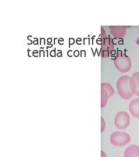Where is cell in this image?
Returning <instances> with one entry per match:
<instances>
[{"instance_id": "obj_1", "label": "cell", "mask_w": 139, "mask_h": 157, "mask_svg": "<svg viewBox=\"0 0 139 157\" xmlns=\"http://www.w3.org/2000/svg\"><path fill=\"white\" fill-rule=\"evenodd\" d=\"M130 77L123 76L118 78L117 83L118 92L121 98L124 100H129L134 96L129 85Z\"/></svg>"}, {"instance_id": "obj_2", "label": "cell", "mask_w": 139, "mask_h": 157, "mask_svg": "<svg viewBox=\"0 0 139 157\" xmlns=\"http://www.w3.org/2000/svg\"><path fill=\"white\" fill-rule=\"evenodd\" d=\"M101 30L100 55L101 58H108L111 55L112 51L114 48V44L111 37L107 36L106 32L103 28H101Z\"/></svg>"}, {"instance_id": "obj_3", "label": "cell", "mask_w": 139, "mask_h": 157, "mask_svg": "<svg viewBox=\"0 0 139 157\" xmlns=\"http://www.w3.org/2000/svg\"><path fill=\"white\" fill-rule=\"evenodd\" d=\"M114 64L118 71L121 72H127L132 67L131 59L121 51H118L117 56L114 60Z\"/></svg>"}, {"instance_id": "obj_4", "label": "cell", "mask_w": 139, "mask_h": 157, "mask_svg": "<svg viewBox=\"0 0 139 157\" xmlns=\"http://www.w3.org/2000/svg\"><path fill=\"white\" fill-rule=\"evenodd\" d=\"M130 141V136L125 132H116L111 134L110 136V142L111 144L116 147L125 146Z\"/></svg>"}, {"instance_id": "obj_5", "label": "cell", "mask_w": 139, "mask_h": 157, "mask_svg": "<svg viewBox=\"0 0 139 157\" xmlns=\"http://www.w3.org/2000/svg\"><path fill=\"white\" fill-rule=\"evenodd\" d=\"M115 94V91L111 84L108 83L101 84V108L106 106L108 99Z\"/></svg>"}, {"instance_id": "obj_6", "label": "cell", "mask_w": 139, "mask_h": 157, "mask_svg": "<svg viewBox=\"0 0 139 157\" xmlns=\"http://www.w3.org/2000/svg\"><path fill=\"white\" fill-rule=\"evenodd\" d=\"M114 123L115 126L119 130L126 129L130 124L129 114L125 111L118 112L115 118Z\"/></svg>"}, {"instance_id": "obj_7", "label": "cell", "mask_w": 139, "mask_h": 157, "mask_svg": "<svg viewBox=\"0 0 139 157\" xmlns=\"http://www.w3.org/2000/svg\"><path fill=\"white\" fill-rule=\"evenodd\" d=\"M129 85L134 95L139 97V72H136L130 77Z\"/></svg>"}, {"instance_id": "obj_8", "label": "cell", "mask_w": 139, "mask_h": 157, "mask_svg": "<svg viewBox=\"0 0 139 157\" xmlns=\"http://www.w3.org/2000/svg\"><path fill=\"white\" fill-rule=\"evenodd\" d=\"M111 34L116 39H122L126 33L127 26H111L109 27Z\"/></svg>"}, {"instance_id": "obj_9", "label": "cell", "mask_w": 139, "mask_h": 157, "mask_svg": "<svg viewBox=\"0 0 139 157\" xmlns=\"http://www.w3.org/2000/svg\"><path fill=\"white\" fill-rule=\"evenodd\" d=\"M129 111L133 117L139 118V98L134 99L130 102Z\"/></svg>"}, {"instance_id": "obj_10", "label": "cell", "mask_w": 139, "mask_h": 157, "mask_svg": "<svg viewBox=\"0 0 139 157\" xmlns=\"http://www.w3.org/2000/svg\"><path fill=\"white\" fill-rule=\"evenodd\" d=\"M124 157H139V147L136 145L128 147L124 153Z\"/></svg>"}, {"instance_id": "obj_11", "label": "cell", "mask_w": 139, "mask_h": 157, "mask_svg": "<svg viewBox=\"0 0 139 157\" xmlns=\"http://www.w3.org/2000/svg\"><path fill=\"white\" fill-rule=\"evenodd\" d=\"M106 129V122L103 118H101V132H103Z\"/></svg>"}, {"instance_id": "obj_12", "label": "cell", "mask_w": 139, "mask_h": 157, "mask_svg": "<svg viewBox=\"0 0 139 157\" xmlns=\"http://www.w3.org/2000/svg\"><path fill=\"white\" fill-rule=\"evenodd\" d=\"M101 157H107L106 153L103 151H101Z\"/></svg>"}]
</instances>
